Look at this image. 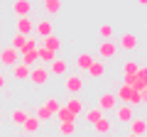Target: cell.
<instances>
[{
  "label": "cell",
  "mask_w": 147,
  "mask_h": 137,
  "mask_svg": "<svg viewBox=\"0 0 147 137\" xmlns=\"http://www.w3.org/2000/svg\"><path fill=\"white\" fill-rule=\"evenodd\" d=\"M32 34H34L37 39H44V37H49V34H54V22L49 20V17H44V20L34 22V30H32Z\"/></svg>",
  "instance_id": "obj_1"
},
{
  "label": "cell",
  "mask_w": 147,
  "mask_h": 137,
  "mask_svg": "<svg viewBox=\"0 0 147 137\" xmlns=\"http://www.w3.org/2000/svg\"><path fill=\"white\" fill-rule=\"evenodd\" d=\"M30 81L34 86H44L49 81V71H47V66H42V64H39V66H32L30 68Z\"/></svg>",
  "instance_id": "obj_2"
},
{
  "label": "cell",
  "mask_w": 147,
  "mask_h": 137,
  "mask_svg": "<svg viewBox=\"0 0 147 137\" xmlns=\"http://www.w3.org/2000/svg\"><path fill=\"white\" fill-rule=\"evenodd\" d=\"M17 61H20V54H17L15 49L10 47V44L0 49V64H3V66H10V68H12Z\"/></svg>",
  "instance_id": "obj_3"
},
{
  "label": "cell",
  "mask_w": 147,
  "mask_h": 137,
  "mask_svg": "<svg viewBox=\"0 0 147 137\" xmlns=\"http://www.w3.org/2000/svg\"><path fill=\"white\" fill-rule=\"evenodd\" d=\"M96 108H98L100 113H105V110H115V108H118V98H115V93H113V91L103 93V95L98 98V105H96Z\"/></svg>",
  "instance_id": "obj_4"
},
{
  "label": "cell",
  "mask_w": 147,
  "mask_h": 137,
  "mask_svg": "<svg viewBox=\"0 0 147 137\" xmlns=\"http://www.w3.org/2000/svg\"><path fill=\"white\" fill-rule=\"evenodd\" d=\"M64 86H66L69 93H81V88H84V76L81 74H69L64 79Z\"/></svg>",
  "instance_id": "obj_5"
},
{
  "label": "cell",
  "mask_w": 147,
  "mask_h": 137,
  "mask_svg": "<svg viewBox=\"0 0 147 137\" xmlns=\"http://www.w3.org/2000/svg\"><path fill=\"white\" fill-rule=\"evenodd\" d=\"M98 54H100V59H113L118 54V42H113V39L100 42L98 44Z\"/></svg>",
  "instance_id": "obj_6"
},
{
  "label": "cell",
  "mask_w": 147,
  "mask_h": 137,
  "mask_svg": "<svg viewBox=\"0 0 147 137\" xmlns=\"http://www.w3.org/2000/svg\"><path fill=\"white\" fill-rule=\"evenodd\" d=\"M32 30H34V22H32L30 17H17V22H15V34L27 37V34H32Z\"/></svg>",
  "instance_id": "obj_7"
},
{
  "label": "cell",
  "mask_w": 147,
  "mask_h": 137,
  "mask_svg": "<svg viewBox=\"0 0 147 137\" xmlns=\"http://www.w3.org/2000/svg\"><path fill=\"white\" fill-rule=\"evenodd\" d=\"M47 71H49V74H54V76H66V71H69V64L64 61L61 56H59V59H54V61L47 66Z\"/></svg>",
  "instance_id": "obj_8"
},
{
  "label": "cell",
  "mask_w": 147,
  "mask_h": 137,
  "mask_svg": "<svg viewBox=\"0 0 147 137\" xmlns=\"http://www.w3.org/2000/svg\"><path fill=\"white\" fill-rule=\"evenodd\" d=\"M93 61H96V56H93V54L81 52L79 56H76V61H74V64H76V71H88V66H91Z\"/></svg>",
  "instance_id": "obj_9"
},
{
  "label": "cell",
  "mask_w": 147,
  "mask_h": 137,
  "mask_svg": "<svg viewBox=\"0 0 147 137\" xmlns=\"http://www.w3.org/2000/svg\"><path fill=\"white\" fill-rule=\"evenodd\" d=\"M30 7H32L30 0H15V3H12V12H15L17 17H27L30 15Z\"/></svg>",
  "instance_id": "obj_10"
},
{
  "label": "cell",
  "mask_w": 147,
  "mask_h": 137,
  "mask_svg": "<svg viewBox=\"0 0 147 137\" xmlns=\"http://www.w3.org/2000/svg\"><path fill=\"white\" fill-rule=\"evenodd\" d=\"M39 47H44V49H49V52L57 54L59 49H61V39H59L57 34H49V37H44V39H42V44H39Z\"/></svg>",
  "instance_id": "obj_11"
},
{
  "label": "cell",
  "mask_w": 147,
  "mask_h": 137,
  "mask_svg": "<svg viewBox=\"0 0 147 137\" xmlns=\"http://www.w3.org/2000/svg\"><path fill=\"white\" fill-rule=\"evenodd\" d=\"M130 135H135V137H142L147 132V122H145V118H132V122H130Z\"/></svg>",
  "instance_id": "obj_12"
},
{
  "label": "cell",
  "mask_w": 147,
  "mask_h": 137,
  "mask_svg": "<svg viewBox=\"0 0 147 137\" xmlns=\"http://www.w3.org/2000/svg\"><path fill=\"white\" fill-rule=\"evenodd\" d=\"M37 47H39V39H37L34 34H27V37H25V42H22V47L17 49V54H20V56H22V54L32 52V49H37Z\"/></svg>",
  "instance_id": "obj_13"
},
{
  "label": "cell",
  "mask_w": 147,
  "mask_h": 137,
  "mask_svg": "<svg viewBox=\"0 0 147 137\" xmlns=\"http://www.w3.org/2000/svg\"><path fill=\"white\" fill-rule=\"evenodd\" d=\"M115 113H118V120L120 122H132V118H135V110H132L130 105H120V108H115Z\"/></svg>",
  "instance_id": "obj_14"
},
{
  "label": "cell",
  "mask_w": 147,
  "mask_h": 137,
  "mask_svg": "<svg viewBox=\"0 0 147 137\" xmlns=\"http://www.w3.org/2000/svg\"><path fill=\"white\" fill-rule=\"evenodd\" d=\"M86 74H88L91 79H100V76L105 74V61H98V59H96V61L88 66V71H86Z\"/></svg>",
  "instance_id": "obj_15"
},
{
  "label": "cell",
  "mask_w": 147,
  "mask_h": 137,
  "mask_svg": "<svg viewBox=\"0 0 147 137\" xmlns=\"http://www.w3.org/2000/svg\"><path fill=\"white\" fill-rule=\"evenodd\" d=\"M64 108H66L69 113H74L76 118H79L81 113H84V103H81V100L76 98V95H74V98H69V100H66V105H64Z\"/></svg>",
  "instance_id": "obj_16"
},
{
  "label": "cell",
  "mask_w": 147,
  "mask_h": 137,
  "mask_svg": "<svg viewBox=\"0 0 147 137\" xmlns=\"http://www.w3.org/2000/svg\"><path fill=\"white\" fill-rule=\"evenodd\" d=\"M12 79H17V81H25V79H30V68H27L25 64H20V61H17L15 66H12Z\"/></svg>",
  "instance_id": "obj_17"
},
{
  "label": "cell",
  "mask_w": 147,
  "mask_h": 137,
  "mask_svg": "<svg viewBox=\"0 0 147 137\" xmlns=\"http://www.w3.org/2000/svg\"><path fill=\"white\" fill-rule=\"evenodd\" d=\"M120 47L127 49V52H130V49H135V47H137V37L132 34V32H125V34L120 37Z\"/></svg>",
  "instance_id": "obj_18"
},
{
  "label": "cell",
  "mask_w": 147,
  "mask_h": 137,
  "mask_svg": "<svg viewBox=\"0 0 147 137\" xmlns=\"http://www.w3.org/2000/svg\"><path fill=\"white\" fill-rule=\"evenodd\" d=\"M44 108H47L49 113H52V115H57V110L59 108H61V103H59V98H54V95H47V98H44V103H42Z\"/></svg>",
  "instance_id": "obj_19"
},
{
  "label": "cell",
  "mask_w": 147,
  "mask_h": 137,
  "mask_svg": "<svg viewBox=\"0 0 147 137\" xmlns=\"http://www.w3.org/2000/svg\"><path fill=\"white\" fill-rule=\"evenodd\" d=\"M110 127H113V122H110L108 118L103 115V118H100V120L93 125V130H96V132H100V135H108V132H110Z\"/></svg>",
  "instance_id": "obj_20"
},
{
  "label": "cell",
  "mask_w": 147,
  "mask_h": 137,
  "mask_svg": "<svg viewBox=\"0 0 147 137\" xmlns=\"http://www.w3.org/2000/svg\"><path fill=\"white\" fill-rule=\"evenodd\" d=\"M39 125H42V122L37 120L34 115H27V120L22 122V127H25V132H30V135H32V132H37V130H39Z\"/></svg>",
  "instance_id": "obj_21"
},
{
  "label": "cell",
  "mask_w": 147,
  "mask_h": 137,
  "mask_svg": "<svg viewBox=\"0 0 147 137\" xmlns=\"http://www.w3.org/2000/svg\"><path fill=\"white\" fill-rule=\"evenodd\" d=\"M145 100H147V93H137V91H132L130 98H127V105H145Z\"/></svg>",
  "instance_id": "obj_22"
},
{
  "label": "cell",
  "mask_w": 147,
  "mask_h": 137,
  "mask_svg": "<svg viewBox=\"0 0 147 137\" xmlns=\"http://www.w3.org/2000/svg\"><path fill=\"white\" fill-rule=\"evenodd\" d=\"M37 59H39V61L52 64L54 59H57V54H54V52H49V49H44V47H37Z\"/></svg>",
  "instance_id": "obj_23"
},
{
  "label": "cell",
  "mask_w": 147,
  "mask_h": 137,
  "mask_svg": "<svg viewBox=\"0 0 147 137\" xmlns=\"http://www.w3.org/2000/svg\"><path fill=\"white\" fill-rule=\"evenodd\" d=\"M100 118H103V113H100L98 108H91V110H86V113H84V120H86V122H91V125H96Z\"/></svg>",
  "instance_id": "obj_24"
},
{
  "label": "cell",
  "mask_w": 147,
  "mask_h": 137,
  "mask_svg": "<svg viewBox=\"0 0 147 137\" xmlns=\"http://www.w3.org/2000/svg\"><path fill=\"white\" fill-rule=\"evenodd\" d=\"M27 115H30L27 110H22V108H15V110H12V115H10V120L15 122V125H22V122L27 120Z\"/></svg>",
  "instance_id": "obj_25"
},
{
  "label": "cell",
  "mask_w": 147,
  "mask_h": 137,
  "mask_svg": "<svg viewBox=\"0 0 147 137\" xmlns=\"http://www.w3.org/2000/svg\"><path fill=\"white\" fill-rule=\"evenodd\" d=\"M44 3V10L49 12V15H57L59 10H61V0H42Z\"/></svg>",
  "instance_id": "obj_26"
},
{
  "label": "cell",
  "mask_w": 147,
  "mask_h": 137,
  "mask_svg": "<svg viewBox=\"0 0 147 137\" xmlns=\"http://www.w3.org/2000/svg\"><path fill=\"white\" fill-rule=\"evenodd\" d=\"M57 118H59V122H76V115H74V113H69L64 105L57 110Z\"/></svg>",
  "instance_id": "obj_27"
},
{
  "label": "cell",
  "mask_w": 147,
  "mask_h": 137,
  "mask_svg": "<svg viewBox=\"0 0 147 137\" xmlns=\"http://www.w3.org/2000/svg\"><path fill=\"white\" fill-rule=\"evenodd\" d=\"M137 68H140V64L130 59V61H125V64H123V76H135V71H137Z\"/></svg>",
  "instance_id": "obj_28"
},
{
  "label": "cell",
  "mask_w": 147,
  "mask_h": 137,
  "mask_svg": "<svg viewBox=\"0 0 147 137\" xmlns=\"http://www.w3.org/2000/svg\"><path fill=\"white\" fill-rule=\"evenodd\" d=\"M59 132H61V135H74V132H76V122H59Z\"/></svg>",
  "instance_id": "obj_29"
},
{
  "label": "cell",
  "mask_w": 147,
  "mask_h": 137,
  "mask_svg": "<svg viewBox=\"0 0 147 137\" xmlns=\"http://www.w3.org/2000/svg\"><path fill=\"white\" fill-rule=\"evenodd\" d=\"M130 93H132V88H127V86H118V93H115V98H118V100H125V103H127Z\"/></svg>",
  "instance_id": "obj_30"
},
{
  "label": "cell",
  "mask_w": 147,
  "mask_h": 137,
  "mask_svg": "<svg viewBox=\"0 0 147 137\" xmlns=\"http://www.w3.org/2000/svg\"><path fill=\"white\" fill-rule=\"evenodd\" d=\"M34 118H37L39 122H44V120H49V118H52V113H49L44 105H39V108H37V115H34Z\"/></svg>",
  "instance_id": "obj_31"
},
{
  "label": "cell",
  "mask_w": 147,
  "mask_h": 137,
  "mask_svg": "<svg viewBox=\"0 0 147 137\" xmlns=\"http://www.w3.org/2000/svg\"><path fill=\"white\" fill-rule=\"evenodd\" d=\"M100 34H103L105 39H110V34H113V25H100Z\"/></svg>",
  "instance_id": "obj_32"
},
{
  "label": "cell",
  "mask_w": 147,
  "mask_h": 137,
  "mask_svg": "<svg viewBox=\"0 0 147 137\" xmlns=\"http://www.w3.org/2000/svg\"><path fill=\"white\" fill-rule=\"evenodd\" d=\"M5 83H7V76H5V74H3V71H0V91L5 88Z\"/></svg>",
  "instance_id": "obj_33"
},
{
  "label": "cell",
  "mask_w": 147,
  "mask_h": 137,
  "mask_svg": "<svg viewBox=\"0 0 147 137\" xmlns=\"http://www.w3.org/2000/svg\"><path fill=\"white\" fill-rule=\"evenodd\" d=\"M145 3H147V0H140V5H145Z\"/></svg>",
  "instance_id": "obj_34"
},
{
  "label": "cell",
  "mask_w": 147,
  "mask_h": 137,
  "mask_svg": "<svg viewBox=\"0 0 147 137\" xmlns=\"http://www.w3.org/2000/svg\"><path fill=\"white\" fill-rule=\"evenodd\" d=\"M0 118H3V110H0Z\"/></svg>",
  "instance_id": "obj_35"
},
{
  "label": "cell",
  "mask_w": 147,
  "mask_h": 137,
  "mask_svg": "<svg viewBox=\"0 0 147 137\" xmlns=\"http://www.w3.org/2000/svg\"><path fill=\"white\" fill-rule=\"evenodd\" d=\"M127 137H135V135H127Z\"/></svg>",
  "instance_id": "obj_36"
}]
</instances>
